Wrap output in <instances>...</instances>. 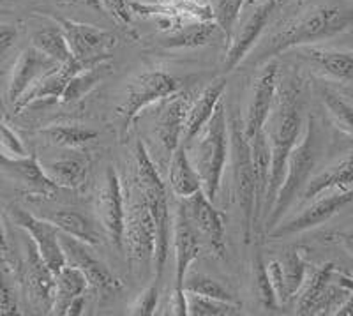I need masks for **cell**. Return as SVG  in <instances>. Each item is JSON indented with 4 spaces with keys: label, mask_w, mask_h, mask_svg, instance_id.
Instances as JSON below:
<instances>
[{
    "label": "cell",
    "mask_w": 353,
    "mask_h": 316,
    "mask_svg": "<svg viewBox=\"0 0 353 316\" xmlns=\"http://www.w3.org/2000/svg\"><path fill=\"white\" fill-rule=\"evenodd\" d=\"M302 85L297 78H285L279 83L274 101L272 112L265 124V132L269 137L272 148V164L267 195L263 200V214L269 216L286 175V164L293 147L301 140L302 126Z\"/></svg>",
    "instance_id": "cell-1"
},
{
    "label": "cell",
    "mask_w": 353,
    "mask_h": 316,
    "mask_svg": "<svg viewBox=\"0 0 353 316\" xmlns=\"http://www.w3.org/2000/svg\"><path fill=\"white\" fill-rule=\"evenodd\" d=\"M352 25L353 6H316L270 34L244 62L261 66L292 48L337 36Z\"/></svg>",
    "instance_id": "cell-2"
},
{
    "label": "cell",
    "mask_w": 353,
    "mask_h": 316,
    "mask_svg": "<svg viewBox=\"0 0 353 316\" xmlns=\"http://www.w3.org/2000/svg\"><path fill=\"white\" fill-rule=\"evenodd\" d=\"M137 159V182L140 189L141 198L149 207L150 214L156 223V253H154V270L156 277L154 281H161L163 268L168 260L170 248V213H168V192H166L165 182L157 173L152 159L147 154V148L141 141H137L134 150Z\"/></svg>",
    "instance_id": "cell-3"
},
{
    "label": "cell",
    "mask_w": 353,
    "mask_h": 316,
    "mask_svg": "<svg viewBox=\"0 0 353 316\" xmlns=\"http://www.w3.org/2000/svg\"><path fill=\"white\" fill-rule=\"evenodd\" d=\"M230 150H232L235 197L242 210L244 240L245 244H249L260 207L256 198V175H254L251 145L244 132V120H241L239 113H235L230 120Z\"/></svg>",
    "instance_id": "cell-4"
},
{
    "label": "cell",
    "mask_w": 353,
    "mask_h": 316,
    "mask_svg": "<svg viewBox=\"0 0 353 316\" xmlns=\"http://www.w3.org/2000/svg\"><path fill=\"white\" fill-rule=\"evenodd\" d=\"M353 293V274L323 264L305 277L297 302L299 315H337Z\"/></svg>",
    "instance_id": "cell-5"
},
{
    "label": "cell",
    "mask_w": 353,
    "mask_h": 316,
    "mask_svg": "<svg viewBox=\"0 0 353 316\" xmlns=\"http://www.w3.org/2000/svg\"><path fill=\"white\" fill-rule=\"evenodd\" d=\"M314 164H316V129H314L313 115H309L304 138L299 140V144L293 147L292 154H290L285 180L277 191L272 210L267 216V230L269 232L285 217V214L288 213L293 201L297 200L299 195L304 192L309 177L314 170Z\"/></svg>",
    "instance_id": "cell-6"
},
{
    "label": "cell",
    "mask_w": 353,
    "mask_h": 316,
    "mask_svg": "<svg viewBox=\"0 0 353 316\" xmlns=\"http://www.w3.org/2000/svg\"><path fill=\"white\" fill-rule=\"evenodd\" d=\"M203 129V137L194 145L193 164L201 177L205 195L214 201L228 159V122L223 103L217 104L216 112Z\"/></svg>",
    "instance_id": "cell-7"
},
{
    "label": "cell",
    "mask_w": 353,
    "mask_h": 316,
    "mask_svg": "<svg viewBox=\"0 0 353 316\" xmlns=\"http://www.w3.org/2000/svg\"><path fill=\"white\" fill-rule=\"evenodd\" d=\"M179 90L181 81L166 71H145L137 75L128 83L124 101L117 110L122 119V137L131 131L132 124L145 108L154 103H161Z\"/></svg>",
    "instance_id": "cell-8"
},
{
    "label": "cell",
    "mask_w": 353,
    "mask_h": 316,
    "mask_svg": "<svg viewBox=\"0 0 353 316\" xmlns=\"http://www.w3.org/2000/svg\"><path fill=\"white\" fill-rule=\"evenodd\" d=\"M65 34L72 57L83 68L99 64L110 59V52L115 48L117 36L108 30L97 28L94 25L78 23V21L57 18Z\"/></svg>",
    "instance_id": "cell-9"
},
{
    "label": "cell",
    "mask_w": 353,
    "mask_h": 316,
    "mask_svg": "<svg viewBox=\"0 0 353 316\" xmlns=\"http://www.w3.org/2000/svg\"><path fill=\"white\" fill-rule=\"evenodd\" d=\"M124 248L128 251L129 264L154 260L156 223L143 198L125 207Z\"/></svg>",
    "instance_id": "cell-10"
},
{
    "label": "cell",
    "mask_w": 353,
    "mask_h": 316,
    "mask_svg": "<svg viewBox=\"0 0 353 316\" xmlns=\"http://www.w3.org/2000/svg\"><path fill=\"white\" fill-rule=\"evenodd\" d=\"M61 244L65 257V265L80 268L87 277L90 288H96L103 293H112L122 288L121 279L113 276L103 261L97 260L92 246L64 232H61Z\"/></svg>",
    "instance_id": "cell-11"
},
{
    "label": "cell",
    "mask_w": 353,
    "mask_h": 316,
    "mask_svg": "<svg viewBox=\"0 0 353 316\" xmlns=\"http://www.w3.org/2000/svg\"><path fill=\"white\" fill-rule=\"evenodd\" d=\"M353 204V188L345 189V191L334 192L329 197H321L314 200L305 210L286 221V223L277 224L269 232L270 239H285V237L293 235V233H301L305 230L316 228L320 224L327 223L334 216L341 213L343 208Z\"/></svg>",
    "instance_id": "cell-12"
},
{
    "label": "cell",
    "mask_w": 353,
    "mask_h": 316,
    "mask_svg": "<svg viewBox=\"0 0 353 316\" xmlns=\"http://www.w3.org/2000/svg\"><path fill=\"white\" fill-rule=\"evenodd\" d=\"M11 217L20 228L28 233L48 267L53 273H59L65 265V257L61 244V230L57 228L52 221L39 219L20 207L11 208Z\"/></svg>",
    "instance_id": "cell-13"
},
{
    "label": "cell",
    "mask_w": 353,
    "mask_h": 316,
    "mask_svg": "<svg viewBox=\"0 0 353 316\" xmlns=\"http://www.w3.org/2000/svg\"><path fill=\"white\" fill-rule=\"evenodd\" d=\"M97 213L106 235L119 249H124V223H125V201L122 192L121 179L115 170L110 166L106 170L105 184L97 197Z\"/></svg>",
    "instance_id": "cell-14"
},
{
    "label": "cell",
    "mask_w": 353,
    "mask_h": 316,
    "mask_svg": "<svg viewBox=\"0 0 353 316\" xmlns=\"http://www.w3.org/2000/svg\"><path fill=\"white\" fill-rule=\"evenodd\" d=\"M182 204L185 207L189 219L193 221L200 235L203 237L212 251L216 253L217 257H225L226 253V239H225V216L219 213L212 205L205 191L194 192L193 197L182 198Z\"/></svg>",
    "instance_id": "cell-15"
},
{
    "label": "cell",
    "mask_w": 353,
    "mask_h": 316,
    "mask_svg": "<svg viewBox=\"0 0 353 316\" xmlns=\"http://www.w3.org/2000/svg\"><path fill=\"white\" fill-rule=\"evenodd\" d=\"M23 283L30 302L37 309H41V313H52L53 295H55V273L43 260L32 240L27 246Z\"/></svg>",
    "instance_id": "cell-16"
},
{
    "label": "cell",
    "mask_w": 353,
    "mask_h": 316,
    "mask_svg": "<svg viewBox=\"0 0 353 316\" xmlns=\"http://www.w3.org/2000/svg\"><path fill=\"white\" fill-rule=\"evenodd\" d=\"M277 94V66L274 62H267L254 81L253 94L248 106V115L244 120L245 137L251 138L254 132L265 129L272 112L274 101Z\"/></svg>",
    "instance_id": "cell-17"
},
{
    "label": "cell",
    "mask_w": 353,
    "mask_h": 316,
    "mask_svg": "<svg viewBox=\"0 0 353 316\" xmlns=\"http://www.w3.org/2000/svg\"><path fill=\"white\" fill-rule=\"evenodd\" d=\"M277 6V0H263L248 18L244 27L239 30V34L233 37L232 44H230L228 52L225 57V69L226 71H233V69L241 66L249 55V52H253L254 44L260 39L261 32L265 30L267 23H269L270 17H272L274 9Z\"/></svg>",
    "instance_id": "cell-18"
},
{
    "label": "cell",
    "mask_w": 353,
    "mask_h": 316,
    "mask_svg": "<svg viewBox=\"0 0 353 316\" xmlns=\"http://www.w3.org/2000/svg\"><path fill=\"white\" fill-rule=\"evenodd\" d=\"M175 290H184L188 270L194 260L201 255L200 232L189 219L184 204L179 205L175 217Z\"/></svg>",
    "instance_id": "cell-19"
},
{
    "label": "cell",
    "mask_w": 353,
    "mask_h": 316,
    "mask_svg": "<svg viewBox=\"0 0 353 316\" xmlns=\"http://www.w3.org/2000/svg\"><path fill=\"white\" fill-rule=\"evenodd\" d=\"M161 103L163 104L159 106V112L156 115V135L166 152L173 154V150L181 145L182 138H184L189 104L191 103H189L188 96L182 94L181 90L168 96Z\"/></svg>",
    "instance_id": "cell-20"
},
{
    "label": "cell",
    "mask_w": 353,
    "mask_h": 316,
    "mask_svg": "<svg viewBox=\"0 0 353 316\" xmlns=\"http://www.w3.org/2000/svg\"><path fill=\"white\" fill-rule=\"evenodd\" d=\"M0 172L11 179L18 180L21 186L28 189L34 195L41 197H52L57 191V186L53 180L46 175L44 168L37 161L36 154H27V156H11L0 150Z\"/></svg>",
    "instance_id": "cell-21"
},
{
    "label": "cell",
    "mask_w": 353,
    "mask_h": 316,
    "mask_svg": "<svg viewBox=\"0 0 353 316\" xmlns=\"http://www.w3.org/2000/svg\"><path fill=\"white\" fill-rule=\"evenodd\" d=\"M57 66L61 64H57L55 60L50 59L48 55H44L43 52H39L36 46L23 50L21 55L18 57L14 68H12L11 81H9L8 87V99L11 101L12 106L25 96V92L39 78H43L46 72L55 69Z\"/></svg>",
    "instance_id": "cell-22"
},
{
    "label": "cell",
    "mask_w": 353,
    "mask_h": 316,
    "mask_svg": "<svg viewBox=\"0 0 353 316\" xmlns=\"http://www.w3.org/2000/svg\"><path fill=\"white\" fill-rule=\"evenodd\" d=\"M83 68L78 62L65 66H57L55 69L48 71L43 78L36 81L32 87L28 88L25 96L14 104V112L20 113L21 110L28 108L34 103H50V101H61L64 96V90L68 87L69 80L77 71Z\"/></svg>",
    "instance_id": "cell-23"
},
{
    "label": "cell",
    "mask_w": 353,
    "mask_h": 316,
    "mask_svg": "<svg viewBox=\"0 0 353 316\" xmlns=\"http://www.w3.org/2000/svg\"><path fill=\"white\" fill-rule=\"evenodd\" d=\"M226 88V78H216L210 81L207 87L201 90L200 96L189 104L188 122H185L184 138L185 144H193L194 138L201 132V129L209 124L210 117L216 112L217 104L221 103V97Z\"/></svg>",
    "instance_id": "cell-24"
},
{
    "label": "cell",
    "mask_w": 353,
    "mask_h": 316,
    "mask_svg": "<svg viewBox=\"0 0 353 316\" xmlns=\"http://www.w3.org/2000/svg\"><path fill=\"white\" fill-rule=\"evenodd\" d=\"M299 55L316 68L321 75L337 81H353V53L337 50L302 48Z\"/></svg>",
    "instance_id": "cell-25"
},
{
    "label": "cell",
    "mask_w": 353,
    "mask_h": 316,
    "mask_svg": "<svg viewBox=\"0 0 353 316\" xmlns=\"http://www.w3.org/2000/svg\"><path fill=\"white\" fill-rule=\"evenodd\" d=\"M353 188V152L348 154L346 157L334 163L332 166L325 168L321 173L314 175L313 179H309L307 186L304 189V200H313V198L320 197L321 192H325L327 189H345Z\"/></svg>",
    "instance_id": "cell-26"
},
{
    "label": "cell",
    "mask_w": 353,
    "mask_h": 316,
    "mask_svg": "<svg viewBox=\"0 0 353 316\" xmlns=\"http://www.w3.org/2000/svg\"><path fill=\"white\" fill-rule=\"evenodd\" d=\"M168 182L172 191L175 192L181 200L182 198L193 197L194 192L203 189L200 173L194 168L193 161L189 159V156L185 154V147L182 144L179 145L172 154Z\"/></svg>",
    "instance_id": "cell-27"
},
{
    "label": "cell",
    "mask_w": 353,
    "mask_h": 316,
    "mask_svg": "<svg viewBox=\"0 0 353 316\" xmlns=\"http://www.w3.org/2000/svg\"><path fill=\"white\" fill-rule=\"evenodd\" d=\"M88 288L90 284L80 268L64 265L59 273H55V295L50 315H65L72 300L83 295Z\"/></svg>",
    "instance_id": "cell-28"
},
{
    "label": "cell",
    "mask_w": 353,
    "mask_h": 316,
    "mask_svg": "<svg viewBox=\"0 0 353 316\" xmlns=\"http://www.w3.org/2000/svg\"><path fill=\"white\" fill-rule=\"evenodd\" d=\"M223 32L221 28L217 27V23L214 20H198L193 23H188L184 27H179L175 32H172L170 36H166L163 39V46L165 48H198V46H205V44H210L214 41V37ZM225 39V37H223Z\"/></svg>",
    "instance_id": "cell-29"
},
{
    "label": "cell",
    "mask_w": 353,
    "mask_h": 316,
    "mask_svg": "<svg viewBox=\"0 0 353 316\" xmlns=\"http://www.w3.org/2000/svg\"><path fill=\"white\" fill-rule=\"evenodd\" d=\"M90 161L87 157H65L46 164V175L53 180L57 188L81 189L87 182Z\"/></svg>",
    "instance_id": "cell-30"
},
{
    "label": "cell",
    "mask_w": 353,
    "mask_h": 316,
    "mask_svg": "<svg viewBox=\"0 0 353 316\" xmlns=\"http://www.w3.org/2000/svg\"><path fill=\"white\" fill-rule=\"evenodd\" d=\"M251 145V156H253L254 175H256V198L258 207H263L265 195L269 188L270 179V164H272V148H270L269 137L265 129L254 132L253 137L248 138Z\"/></svg>",
    "instance_id": "cell-31"
},
{
    "label": "cell",
    "mask_w": 353,
    "mask_h": 316,
    "mask_svg": "<svg viewBox=\"0 0 353 316\" xmlns=\"http://www.w3.org/2000/svg\"><path fill=\"white\" fill-rule=\"evenodd\" d=\"M112 71L113 68L106 60L105 62H99V64L81 68L80 71H77L71 77L61 101L62 103H74V101L83 99L101 81H105L112 75Z\"/></svg>",
    "instance_id": "cell-32"
},
{
    "label": "cell",
    "mask_w": 353,
    "mask_h": 316,
    "mask_svg": "<svg viewBox=\"0 0 353 316\" xmlns=\"http://www.w3.org/2000/svg\"><path fill=\"white\" fill-rule=\"evenodd\" d=\"M46 219L52 221L61 232L68 233L71 237H77V239L83 240L87 244L96 246L99 242V233L94 228V224L83 214L78 213V210L61 208V210H55V213L50 214Z\"/></svg>",
    "instance_id": "cell-33"
},
{
    "label": "cell",
    "mask_w": 353,
    "mask_h": 316,
    "mask_svg": "<svg viewBox=\"0 0 353 316\" xmlns=\"http://www.w3.org/2000/svg\"><path fill=\"white\" fill-rule=\"evenodd\" d=\"M32 46H36L39 52H43L44 55H48L50 59L55 60L57 64L65 66L77 62L74 57H72V52L69 48V43L65 39V34L61 25L37 30L32 36Z\"/></svg>",
    "instance_id": "cell-34"
},
{
    "label": "cell",
    "mask_w": 353,
    "mask_h": 316,
    "mask_svg": "<svg viewBox=\"0 0 353 316\" xmlns=\"http://www.w3.org/2000/svg\"><path fill=\"white\" fill-rule=\"evenodd\" d=\"M283 270V295L281 302L293 299L302 290L305 277H307V264H305L302 253L292 249L281 261Z\"/></svg>",
    "instance_id": "cell-35"
},
{
    "label": "cell",
    "mask_w": 353,
    "mask_h": 316,
    "mask_svg": "<svg viewBox=\"0 0 353 316\" xmlns=\"http://www.w3.org/2000/svg\"><path fill=\"white\" fill-rule=\"evenodd\" d=\"M44 137H48V140L55 145L61 147H71L78 148L81 145L88 144L97 138L96 129L85 128L80 124H61V126H52L41 131Z\"/></svg>",
    "instance_id": "cell-36"
},
{
    "label": "cell",
    "mask_w": 353,
    "mask_h": 316,
    "mask_svg": "<svg viewBox=\"0 0 353 316\" xmlns=\"http://www.w3.org/2000/svg\"><path fill=\"white\" fill-rule=\"evenodd\" d=\"M188 315L189 316H232L241 311V306L237 302H228V300L210 299V297L196 295V293H188Z\"/></svg>",
    "instance_id": "cell-37"
},
{
    "label": "cell",
    "mask_w": 353,
    "mask_h": 316,
    "mask_svg": "<svg viewBox=\"0 0 353 316\" xmlns=\"http://www.w3.org/2000/svg\"><path fill=\"white\" fill-rule=\"evenodd\" d=\"M321 101L325 104L327 112H329L330 119L336 124L337 129H341L346 137L353 138V106L348 101L343 99L341 96H337L336 92L323 88L321 90Z\"/></svg>",
    "instance_id": "cell-38"
},
{
    "label": "cell",
    "mask_w": 353,
    "mask_h": 316,
    "mask_svg": "<svg viewBox=\"0 0 353 316\" xmlns=\"http://www.w3.org/2000/svg\"><path fill=\"white\" fill-rule=\"evenodd\" d=\"M242 6H244V0H214V21L221 28L223 37L228 43L232 41L233 30H235V25H237L239 17H241Z\"/></svg>",
    "instance_id": "cell-39"
},
{
    "label": "cell",
    "mask_w": 353,
    "mask_h": 316,
    "mask_svg": "<svg viewBox=\"0 0 353 316\" xmlns=\"http://www.w3.org/2000/svg\"><path fill=\"white\" fill-rule=\"evenodd\" d=\"M184 290L188 293H196V295L210 297V299L235 302V297H233L232 292H228L219 281L210 276H205V274H193V276L185 277Z\"/></svg>",
    "instance_id": "cell-40"
},
{
    "label": "cell",
    "mask_w": 353,
    "mask_h": 316,
    "mask_svg": "<svg viewBox=\"0 0 353 316\" xmlns=\"http://www.w3.org/2000/svg\"><path fill=\"white\" fill-rule=\"evenodd\" d=\"M254 281H256V292L261 306L265 309H276L279 306V299H277L276 288H274L267 265L263 264L261 257H258L254 261Z\"/></svg>",
    "instance_id": "cell-41"
},
{
    "label": "cell",
    "mask_w": 353,
    "mask_h": 316,
    "mask_svg": "<svg viewBox=\"0 0 353 316\" xmlns=\"http://www.w3.org/2000/svg\"><path fill=\"white\" fill-rule=\"evenodd\" d=\"M157 300H159V281H154L149 288H145L143 292L138 295L137 302L132 304L131 313L138 316H150L156 313Z\"/></svg>",
    "instance_id": "cell-42"
},
{
    "label": "cell",
    "mask_w": 353,
    "mask_h": 316,
    "mask_svg": "<svg viewBox=\"0 0 353 316\" xmlns=\"http://www.w3.org/2000/svg\"><path fill=\"white\" fill-rule=\"evenodd\" d=\"M0 150L11 156H27L23 144L18 138V135L6 124H0Z\"/></svg>",
    "instance_id": "cell-43"
},
{
    "label": "cell",
    "mask_w": 353,
    "mask_h": 316,
    "mask_svg": "<svg viewBox=\"0 0 353 316\" xmlns=\"http://www.w3.org/2000/svg\"><path fill=\"white\" fill-rule=\"evenodd\" d=\"M2 261V258H0ZM17 297L12 293L11 286L8 284L4 276V270L0 268V315H18Z\"/></svg>",
    "instance_id": "cell-44"
},
{
    "label": "cell",
    "mask_w": 353,
    "mask_h": 316,
    "mask_svg": "<svg viewBox=\"0 0 353 316\" xmlns=\"http://www.w3.org/2000/svg\"><path fill=\"white\" fill-rule=\"evenodd\" d=\"M101 6L121 23L129 25L132 21L131 0H101Z\"/></svg>",
    "instance_id": "cell-45"
},
{
    "label": "cell",
    "mask_w": 353,
    "mask_h": 316,
    "mask_svg": "<svg viewBox=\"0 0 353 316\" xmlns=\"http://www.w3.org/2000/svg\"><path fill=\"white\" fill-rule=\"evenodd\" d=\"M18 30L12 25H0V62L4 60L12 44L17 41Z\"/></svg>",
    "instance_id": "cell-46"
},
{
    "label": "cell",
    "mask_w": 353,
    "mask_h": 316,
    "mask_svg": "<svg viewBox=\"0 0 353 316\" xmlns=\"http://www.w3.org/2000/svg\"><path fill=\"white\" fill-rule=\"evenodd\" d=\"M170 309H172V315H188V295H185V290H173Z\"/></svg>",
    "instance_id": "cell-47"
},
{
    "label": "cell",
    "mask_w": 353,
    "mask_h": 316,
    "mask_svg": "<svg viewBox=\"0 0 353 316\" xmlns=\"http://www.w3.org/2000/svg\"><path fill=\"white\" fill-rule=\"evenodd\" d=\"M334 239L339 242V244L343 246V249L345 251H348L350 255H353V226L352 228L345 230V232H339L334 235Z\"/></svg>",
    "instance_id": "cell-48"
},
{
    "label": "cell",
    "mask_w": 353,
    "mask_h": 316,
    "mask_svg": "<svg viewBox=\"0 0 353 316\" xmlns=\"http://www.w3.org/2000/svg\"><path fill=\"white\" fill-rule=\"evenodd\" d=\"M83 302H85V299H83V295H80V297H77V299L72 300L71 304H69V308H68V313H65V315H69V316H78V315H81V309H83Z\"/></svg>",
    "instance_id": "cell-49"
},
{
    "label": "cell",
    "mask_w": 353,
    "mask_h": 316,
    "mask_svg": "<svg viewBox=\"0 0 353 316\" xmlns=\"http://www.w3.org/2000/svg\"><path fill=\"white\" fill-rule=\"evenodd\" d=\"M8 257V240H6L4 228H2V223H0V258Z\"/></svg>",
    "instance_id": "cell-50"
},
{
    "label": "cell",
    "mask_w": 353,
    "mask_h": 316,
    "mask_svg": "<svg viewBox=\"0 0 353 316\" xmlns=\"http://www.w3.org/2000/svg\"><path fill=\"white\" fill-rule=\"evenodd\" d=\"M72 2H80V4L88 6V8L96 9V11H103V6H101V0H72Z\"/></svg>",
    "instance_id": "cell-51"
},
{
    "label": "cell",
    "mask_w": 353,
    "mask_h": 316,
    "mask_svg": "<svg viewBox=\"0 0 353 316\" xmlns=\"http://www.w3.org/2000/svg\"><path fill=\"white\" fill-rule=\"evenodd\" d=\"M149 2H152V4H154V2H161V0H149Z\"/></svg>",
    "instance_id": "cell-52"
},
{
    "label": "cell",
    "mask_w": 353,
    "mask_h": 316,
    "mask_svg": "<svg viewBox=\"0 0 353 316\" xmlns=\"http://www.w3.org/2000/svg\"><path fill=\"white\" fill-rule=\"evenodd\" d=\"M0 108H2V97H0Z\"/></svg>",
    "instance_id": "cell-53"
}]
</instances>
